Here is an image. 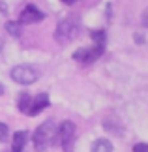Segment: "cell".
Here are the masks:
<instances>
[{"label":"cell","instance_id":"1","mask_svg":"<svg viewBox=\"0 0 148 152\" xmlns=\"http://www.w3.org/2000/svg\"><path fill=\"white\" fill-rule=\"evenodd\" d=\"M56 137V126L52 120H47L43 122L41 126H38V130L34 132V148H36L38 152H45L47 148L52 145V141H55Z\"/></svg>","mask_w":148,"mask_h":152},{"label":"cell","instance_id":"2","mask_svg":"<svg viewBox=\"0 0 148 152\" xmlns=\"http://www.w3.org/2000/svg\"><path fill=\"white\" fill-rule=\"evenodd\" d=\"M79 30V19L75 15H68L66 19H62L56 25V32H55V39L60 43H68L69 39H73Z\"/></svg>","mask_w":148,"mask_h":152},{"label":"cell","instance_id":"3","mask_svg":"<svg viewBox=\"0 0 148 152\" xmlns=\"http://www.w3.org/2000/svg\"><path fill=\"white\" fill-rule=\"evenodd\" d=\"M9 75H11V79H13L15 83H19V85H32V83H36L38 77H39L38 69L32 68V66H26V64L15 66L11 69Z\"/></svg>","mask_w":148,"mask_h":152},{"label":"cell","instance_id":"4","mask_svg":"<svg viewBox=\"0 0 148 152\" xmlns=\"http://www.w3.org/2000/svg\"><path fill=\"white\" fill-rule=\"evenodd\" d=\"M56 137H58V143L60 147L66 150V152H73V141H75V126L73 122H62L60 128L56 130Z\"/></svg>","mask_w":148,"mask_h":152},{"label":"cell","instance_id":"5","mask_svg":"<svg viewBox=\"0 0 148 152\" xmlns=\"http://www.w3.org/2000/svg\"><path fill=\"white\" fill-rule=\"evenodd\" d=\"M101 55H103V47H98V45H94V47H81L79 51L73 53V60L82 62V64H90L94 60H98Z\"/></svg>","mask_w":148,"mask_h":152},{"label":"cell","instance_id":"6","mask_svg":"<svg viewBox=\"0 0 148 152\" xmlns=\"http://www.w3.org/2000/svg\"><path fill=\"white\" fill-rule=\"evenodd\" d=\"M43 17L45 15L41 13L38 8H34V6H26V8L23 10V13H21V23H23V25H32V23H39Z\"/></svg>","mask_w":148,"mask_h":152},{"label":"cell","instance_id":"7","mask_svg":"<svg viewBox=\"0 0 148 152\" xmlns=\"http://www.w3.org/2000/svg\"><path fill=\"white\" fill-rule=\"evenodd\" d=\"M47 105H49V96L45 94V92H41V94H38L34 100H30V107H28V113L26 115H30V116H34V115H38V113H41Z\"/></svg>","mask_w":148,"mask_h":152},{"label":"cell","instance_id":"8","mask_svg":"<svg viewBox=\"0 0 148 152\" xmlns=\"http://www.w3.org/2000/svg\"><path fill=\"white\" fill-rule=\"evenodd\" d=\"M28 141V133L26 132H17L13 135V143H11V150L13 152H23L25 145Z\"/></svg>","mask_w":148,"mask_h":152},{"label":"cell","instance_id":"9","mask_svg":"<svg viewBox=\"0 0 148 152\" xmlns=\"http://www.w3.org/2000/svg\"><path fill=\"white\" fill-rule=\"evenodd\" d=\"M92 152H112V145H111L109 139H98L94 143Z\"/></svg>","mask_w":148,"mask_h":152},{"label":"cell","instance_id":"10","mask_svg":"<svg viewBox=\"0 0 148 152\" xmlns=\"http://www.w3.org/2000/svg\"><path fill=\"white\" fill-rule=\"evenodd\" d=\"M92 39L98 47H105V43H107V34H105V30H94Z\"/></svg>","mask_w":148,"mask_h":152},{"label":"cell","instance_id":"11","mask_svg":"<svg viewBox=\"0 0 148 152\" xmlns=\"http://www.w3.org/2000/svg\"><path fill=\"white\" fill-rule=\"evenodd\" d=\"M28 107H30V94H26V92H23L19 96V109L21 113H28Z\"/></svg>","mask_w":148,"mask_h":152},{"label":"cell","instance_id":"12","mask_svg":"<svg viewBox=\"0 0 148 152\" xmlns=\"http://www.w3.org/2000/svg\"><path fill=\"white\" fill-rule=\"evenodd\" d=\"M6 30L9 32V36L19 38V36H21V23H13V21H9L8 25H6Z\"/></svg>","mask_w":148,"mask_h":152},{"label":"cell","instance_id":"13","mask_svg":"<svg viewBox=\"0 0 148 152\" xmlns=\"http://www.w3.org/2000/svg\"><path fill=\"white\" fill-rule=\"evenodd\" d=\"M8 133H9L8 126H6L4 122H0V141H6V139H8Z\"/></svg>","mask_w":148,"mask_h":152},{"label":"cell","instance_id":"14","mask_svg":"<svg viewBox=\"0 0 148 152\" xmlns=\"http://www.w3.org/2000/svg\"><path fill=\"white\" fill-rule=\"evenodd\" d=\"M133 152H148L146 143H137V145L133 147Z\"/></svg>","mask_w":148,"mask_h":152},{"label":"cell","instance_id":"15","mask_svg":"<svg viewBox=\"0 0 148 152\" xmlns=\"http://www.w3.org/2000/svg\"><path fill=\"white\" fill-rule=\"evenodd\" d=\"M62 2H66V4H75L77 0H62Z\"/></svg>","mask_w":148,"mask_h":152},{"label":"cell","instance_id":"16","mask_svg":"<svg viewBox=\"0 0 148 152\" xmlns=\"http://www.w3.org/2000/svg\"><path fill=\"white\" fill-rule=\"evenodd\" d=\"M2 94H4V85L0 83V96H2Z\"/></svg>","mask_w":148,"mask_h":152},{"label":"cell","instance_id":"17","mask_svg":"<svg viewBox=\"0 0 148 152\" xmlns=\"http://www.w3.org/2000/svg\"><path fill=\"white\" fill-rule=\"evenodd\" d=\"M2 45H4V43H2V39H0V51H2Z\"/></svg>","mask_w":148,"mask_h":152}]
</instances>
